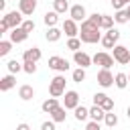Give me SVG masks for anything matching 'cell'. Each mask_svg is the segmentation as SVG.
Masks as SVG:
<instances>
[{"label": "cell", "instance_id": "6da1fadb", "mask_svg": "<svg viewBox=\"0 0 130 130\" xmlns=\"http://www.w3.org/2000/svg\"><path fill=\"white\" fill-rule=\"evenodd\" d=\"M79 39H81V43H87V45H93V43L102 41L100 26L85 18V20L81 22V28H79Z\"/></svg>", "mask_w": 130, "mask_h": 130}, {"label": "cell", "instance_id": "7a4b0ae2", "mask_svg": "<svg viewBox=\"0 0 130 130\" xmlns=\"http://www.w3.org/2000/svg\"><path fill=\"white\" fill-rule=\"evenodd\" d=\"M49 93L53 98H61L65 93V77L63 75H55L49 83Z\"/></svg>", "mask_w": 130, "mask_h": 130}, {"label": "cell", "instance_id": "3957f363", "mask_svg": "<svg viewBox=\"0 0 130 130\" xmlns=\"http://www.w3.org/2000/svg\"><path fill=\"white\" fill-rule=\"evenodd\" d=\"M118 41H120V30L112 26V28H108V30H106V35L102 37V41H100V43H102L106 49H114V47L118 45Z\"/></svg>", "mask_w": 130, "mask_h": 130}, {"label": "cell", "instance_id": "277c9868", "mask_svg": "<svg viewBox=\"0 0 130 130\" xmlns=\"http://www.w3.org/2000/svg\"><path fill=\"white\" fill-rule=\"evenodd\" d=\"M22 16H24V14H22L20 10H12V12H6V14L2 16V20H4L10 28H16V26H22V22H24Z\"/></svg>", "mask_w": 130, "mask_h": 130}, {"label": "cell", "instance_id": "5b68a950", "mask_svg": "<svg viewBox=\"0 0 130 130\" xmlns=\"http://www.w3.org/2000/svg\"><path fill=\"white\" fill-rule=\"evenodd\" d=\"M91 59H93V63H95V65H102V69H110V67L114 65V61H116V59H114V55H110V53H106V51L95 53Z\"/></svg>", "mask_w": 130, "mask_h": 130}, {"label": "cell", "instance_id": "8992f818", "mask_svg": "<svg viewBox=\"0 0 130 130\" xmlns=\"http://www.w3.org/2000/svg\"><path fill=\"white\" fill-rule=\"evenodd\" d=\"M49 69L59 71V73H65V71L69 69V61H67V59H63V57L53 55V57H49Z\"/></svg>", "mask_w": 130, "mask_h": 130}, {"label": "cell", "instance_id": "52a82bcc", "mask_svg": "<svg viewBox=\"0 0 130 130\" xmlns=\"http://www.w3.org/2000/svg\"><path fill=\"white\" fill-rule=\"evenodd\" d=\"M112 51H114V59H116L120 65L130 63V51H128V47H124V45H116Z\"/></svg>", "mask_w": 130, "mask_h": 130}, {"label": "cell", "instance_id": "ba28073f", "mask_svg": "<svg viewBox=\"0 0 130 130\" xmlns=\"http://www.w3.org/2000/svg\"><path fill=\"white\" fill-rule=\"evenodd\" d=\"M63 95H65V98H63V106H65L67 110H75V108L79 106V93H77V91L69 89V91H65Z\"/></svg>", "mask_w": 130, "mask_h": 130}, {"label": "cell", "instance_id": "9c48e42d", "mask_svg": "<svg viewBox=\"0 0 130 130\" xmlns=\"http://www.w3.org/2000/svg\"><path fill=\"white\" fill-rule=\"evenodd\" d=\"M69 16H71L75 22H83V20L87 18V12H85L83 4H73V6L69 8Z\"/></svg>", "mask_w": 130, "mask_h": 130}, {"label": "cell", "instance_id": "30bf717a", "mask_svg": "<svg viewBox=\"0 0 130 130\" xmlns=\"http://www.w3.org/2000/svg\"><path fill=\"white\" fill-rule=\"evenodd\" d=\"M98 83H100L102 87L114 85V75H112V71H110V69H100V71H98Z\"/></svg>", "mask_w": 130, "mask_h": 130}, {"label": "cell", "instance_id": "8fae6325", "mask_svg": "<svg viewBox=\"0 0 130 130\" xmlns=\"http://www.w3.org/2000/svg\"><path fill=\"white\" fill-rule=\"evenodd\" d=\"M73 61H75V65H79V67H83V69L93 63V59H91L87 53H83V51H75V53H73Z\"/></svg>", "mask_w": 130, "mask_h": 130}, {"label": "cell", "instance_id": "7c38bea8", "mask_svg": "<svg viewBox=\"0 0 130 130\" xmlns=\"http://www.w3.org/2000/svg\"><path fill=\"white\" fill-rule=\"evenodd\" d=\"M18 10L24 16H30L37 10V0H18Z\"/></svg>", "mask_w": 130, "mask_h": 130}, {"label": "cell", "instance_id": "4fadbf2b", "mask_svg": "<svg viewBox=\"0 0 130 130\" xmlns=\"http://www.w3.org/2000/svg\"><path fill=\"white\" fill-rule=\"evenodd\" d=\"M63 32L71 39V37H77L79 35V26H77V22L73 20V18H67L65 22H63Z\"/></svg>", "mask_w": 130, "mask_h": 130}, {"label": "cell", "instance_id": "5bb4252c", "mask_svg": "<svg viewBox=\"0 0 130 130\" xmlns=\"http://www.w3.org/2000/svg\"><path fill=\"white\" fill-rule=\"evenodd\" d=\"M10 41L12 43H22V41H26V37H28V32L22 28V26H16V28H10Z\"/></svg>", "mask_w": 130, "mask_h": 130}, {"label": "cell", "instance_id": "9a60e30c", "mask_svg": "<svg viewBox=\"0 0 130 130\" xmlns=\"http://www.w3.org/2000/svg\"><path fill=\"white\" fill-rule=\"evenodd\" d=\"M41 57H43V53H41L39 47H28V49L22 53V61H35V63H37Z\"/></svg>", "mask_w": 130, "mask_h": 130}, {"label": "cell", "instance_id": "2e32d148", "mask_svg": "<svg viewBox=\"0 0 130 130\" xmlns=\"http://www.w3.org/2000/svg\"><path fill=\"white\" fill-rule=\"evenodd\" d=\"M18 98H20V100H24V102L32 100V98H35V89H32V85H28V83L20 85V87H18Z\"/></svg>", "mask_w": 130, "mask_h": 130}, {"label": "cell", "instance_id": "e0dca14e", "mask_svg": "<svg viewBox=\"0 0 130 130\" xmlns=\"http://www.w3.org/2000/svg\"><path fill=\"white\" fill-rule=\"evenodd\" d=\"M57 108H59V100H57V98H53V95H51L49 100H45V102H43V106H41V110H43L45 114H53Z\"/></svg>", "mask_w": 130, "mask_h": 130}, {"label": "cell", "instance_id": "ac0fdd59", "mask_svg": "<svg viewBox=\"0 0 130 130\" xmlns=\"http://www.w3.org/2000/svg\"><path fill=\"white\" fill-rule=\"evenodd\" d=\"M89 118H91V120H95V122H102V120L106 118V110H104L102 106L93 104V106L89 108Z\"/></svg>", "mask_w": 130, "mask_h": 130}, {"label": "cell", "instance_id": "d6986e66", "mask_svg": "<svg viewBox=\"0 0 130 130\" xmlns=\"http://www.w3.org/2000/svg\"><path fill=\"white\" fill-rule=\"evenodd\" d=\"M61 35H63V30H59L57 26H49L47 32H45V39H47L49 43H57V41L61 39Z\"/></svg>", "mask_w": 130, "mask_h": 130}, {"label": "cell", "instance_id": "ffe728a7", "mask_svg": "<svg viewBox=\"0 0 130 130\" xmlns=\"http://www.w3.org/2000/svg\"><path fill=\"white\" fill-rule=\"evenodd\" d=\"M14 85H16V79H14V75H12V73H8V75H4V77L0 79V89H2V91L12 89Z\"/></svg>", "mask_w": 130, "mask_h": 130}, {"label": "cell", "instance_id": "44dd1931", "mask_svg": "<svg viewBox=\"0 0 130 130\" xmlns=\"http://www.w3.org/2000/svg\"><path fill=\"white\" fill-rule=\"evenodd\" d=\"M65 118H67V108H65V106H59V108L51 114V120H53V122H65Z\"/></svg>", "mask_w": 130, "mask_h": 130}, {"label": "cell", "instance_id": "7402d4cb", "mask_svg": "<svg viewBox=\"0 0 130 130\" xmlns=\"http://www.w3.org/2000/svg\"><path fill=\"white\" fill-rule=\"evenodd\" d=\"M69 8H71V6H69V0H53V10H55V12L65 14Z\"/></svg>", "mask_w": 130, "mask_h": 130}, {"label": "cell", "instance_id": "603a6c76", "mask_svg": "<svg viewBox=\"0 0 130 130\" xmlns=\"http://www.w3.org/2000/svg\"><path fill=\"white\" fill-rule=\"evenodd\" d=\"M43 20H45V24H47V26H55V24L59 22V12H55V10H51V12H45Z\"/></svg>", "mask_w": 130, "mask_h": 130}, {"label": "cell", "instance_id": "cb8c5ba5", "mask_svg": "<svg viewBox=\"0 0 130 130\" xmlns=\"http://www.w3.org/2000/svg\"><path fill=\"white\" fill-rule=\"evenodd\" d=\"M128 83H130V81H128V75H126V73H116V75H114V85H116L118 89H124Z\"/></svg>", "mask_w": 130, "mask_h": 130}, {"label": "cell", "instance_id": "d4e9b609", "mask_svg": "<svg viewBox=\"0 0 130 130\" xmlns=\"http://www.w3.org/2000/svg\"><path fill=\"white\" fill-rule=\"evenodd\" d=\"M73 112H75V120L77 122H83V120L89 118V108H85V106H77Z\"/></svg>", "mask_w": 130, "mask_h": 130}, {"label": "cell", "instance_id": "484cf974", "mask_svg": "<svg viewBox=\"0 0 130 130\" xmlns=\"http://www.w3.org/2000/svg\"><path fill=\"white\" fill-rule=\"evenodd\" d=\"M6 69H8V73H12V75H16L18 71H24V69H22V63L16 61V59H10V61L6 63Z\"/></svg>", "mask_w": 130, "mask_h": 130}, {"label": "cell", "instance_id": "4316f807", "mask_svg": "<svg viewBox=\"0 0 130 130\" xmlns=\"http://www.w3.org/2000/svg\"><path fill=\"white\" fill-rule=\"evenodd\" d=\"M114 20H116L118 24H126V22L130 20V16H128L126 8H122V10H116V14H114Z\"/></svg>", "mask_w": 130, "mask_h": 130}, {"label": "cell", "instance_id": "83f0119b", "mask_svg": "<svg viewBox=\"0 0 130 130\" xmlns=\"http://www.w3.org/2000/svg\"><path fill=\"white\" fill-rule=\"evenodd\" d=\"M114 16H108V14H102V20H100V28H104V30H108V28H112L114 26Z\"/></svg>", "mask_w": 130, "mask_h": 130}, {"label": "cell", "instance_id": "f1b7e54d", "mask_svg": "<svg viewBox=\"0 0 130 130\" xmlns=\"http://www.w3.org/2000/svg\"><path fill=\"white\" fill-rule=\"evenodd\" d=\"M71 79H73L75 83H81V81H85V69H83V67H77V69L71 73Z\"/></svg>", "mask_w": 130, "mask_h": 130}, {"label": "cell", "instance_id": "f546056e", "mask_svg": "<svg viewBox=\"0 0 130 130\" xmlns=\"http://www.w3.org/2000/svg\"><path fill=\"white\" fill-rule=\"evenodd\" d=\"M79 47H81V39H79V37H71V39L67 41V49H69V51L75 53V51H79Z\"/></svg>", "mask_w": 130, "mask_h": 130}, {"label": "cell", "instance_id": "4dcf8cb0", "mask_svg": "<svg viewBox=\"0 0 130 130\" xmlns=\"http://www.w3.org/2000/svg\"><path fill=\"white\" fill-rule=\"evenodd\" d=\"M12 41H0V57H6L10 51H12Z\"/></svg>", "mask_w": 130, "mask_h": 130}, {"label": "cell", "instance_id": "1f68e13d", "mask_svg": "<svg viewBox=\"0 0 130 130\" xmlns=\"http://www.w3.org/2000/svg\"><path fill=\"white\" fill-rule=\"evenodd\" d=\"M104 122H106V126H108V128H114V126L118 124V116H116L114 112H106V118H104Z\"/></svg>", "mask_w": 130, "mask_h": 130}, {"label": "cell", "instance_id": "d6a6232c", "mask_svg": "<svg viewBox=\"0 0 130 130\" xmlns=\"http://www.w3.org/2000/svg\"><path fill=\"white\" fill-rule=\"evenodd\" d=\"M22 69H24L26 73H35V71H37V63H35V61H22Z\"/></svg>", "mask_w": 130, "mask_h": 130}, {"label": "cell", "instance_id": "836d02e7", "mask_svg": "<svg viewBox=\"0 0 130 130\" xmlns=\"http://www.w3.org/2000/svg\"><path fill=\"white\" fill-rule=\"evenodd\" d=\"M110 2H112L114 10H122V8H126L130 4V0H110Z\"/></svg>", "mask_w": 130, "mask_h": 130}, {"label": "cell", "instance_id": "e575fe53", "mask_svg": "<svg viewBox=\"0 0 130 130\" xmlns=\"http://www.w3.org/2000/svg\"><path fill=\"white\" fill-rule=\"evenodd\" d=\"M100 106H102L106 112H114V100H112V98H106V100H104Z\"/></svg>", "mask_w": 130, "mask_h": 130}, {"label": "cell", "instance_id": "d590c367", "mask_svg": "<svg viewBox=\"0 0 130 130\" xmlns=\"http://www.w3.org/2000/svg\"><path fill=\"white\" fill-rule=\"evenodd\" d=\"M22 28H24L26 32H32V30H35V20H24V22H22Z\"/></svg>", "mask_w": 130, "mask_h": 130}, {"label": "cell", "instance_id": "8d00e7d4", "mask_svg": "<svg viewBox=\"0 0 130 130\" xmlns=\"http://www.w3.org/2000/svg\"><path fill=\"white\" fill-rule=\"evenodd\" d=\"M55 124H57V122H53V120L49 122V120H47V122L41 124V130H55Z\"/></svg>", "mask_w": 130, "mask_h": 130}, {"label": "cell", "instance_id": "74e56055", "mask_svg": "<svg viewBox=\"0 0 130 130\" xmlns=\"http://www.w3.org/2000/svg\"><path fill=\"white\" fill-rule=\"evenodd\" d=\"M106 98H108V95H106V93H102V91H100V93H95V95H93V104H98V106H100V104H102V102H104V100H106Z\"/></svg>", "mask_w": 130, "mask_h": 130}, {"label": "cell", "instance_id": "f35d334b", "mask_svg": "<svg viewBox=\"0 0 130 130\" xmlns=\"http://www.w3.org/2000/svg\"><path fill=\"white\" fill-rule=\"evenodd\" d=\"M85 130H102V128H100V122H95V120H91V122H87V126H85Z\"/></svg>", "mask_w": 130, "mask_h": 130}, {"label": "cell", "instance_id": "ab89813d", "mask_svg": "<svg viewBox=\"0 0 130 130\" xmlns=\"http://www.w3.org/2000/svg\"><path fill=\"white\" fill-rule=\"evenodd\" d=\"M87 20H91L93 24H98V26H100V20H102V14H98V12H95V14H91V16H87Z\"/></svg>", "mask_w": 130, "mask_h": 130}, {"label": "cell", "instance_id": "60d3db41", "mask_svg": "<svg viewBox=\"0 0 130 130\" xmlns=\"http://www.w3.org/2000/svg\"><path fill=\"white\" fill-rule=\"evenodd\" d=\"M8 30H10V26H8L4 20H0V35H6Z\"/></svg>", "mask_w": 130, "mask_h": 130}, {"label": "cell", "instance_id": "b9f144b4", "mask_svg": "<svg viewBox=\"0 0 130 130\" xmlns=\"http://www.w3.org/2000/svg\"><path fill=\"white\" fill-rule=\"evenodd\" d=\"M16 130H30V126L22 122V124H18V126H16Z\"/></svg>", "mask_w": 130, "mask_h": 130}, {"label": "cell", "instance_id": "7bdbcfd3", "mask_svg": "<svg viewBox=\"0 0 130 130\" xmlns=\"http://www.w3.org/2000/svg\"><path fill=\"white\" fill-rule=\"evenodd\" d=\"M126 12H128V16H130V4H128V6H126Z\"/></svg>", "mask_w": 130, "mask_h": 130}, {"label": "cell", "instance_id": "ee69618b", "mask_svg": "<svg viewBox=\"0 0 130 130\" xmlns=\"http://www.w3.org/2000/svg\"><path fill=\"white\" fill-rule=\"evenodd\" d=\"M126 116H128V118H130V106H128V110H126Z\"/></svg>", "mask_w": 130, "mask_h": 130}, {"label": "cell", "instance_id": "f6af8a7d", "mask_svg": "<svg viewBox=\"0 0 130 130\" xmlns=\"http://www.w3.org/2000/svg\"><path fill=\"white\" fill-rule=\"evenodd\" d=\"M128 81H130V75H128Z\"/></svg>", "mask_w": 130, "mask_h": 130}]
</instances>
